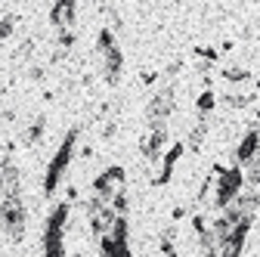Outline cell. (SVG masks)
<instances>
[{"label":"cell","instance_id":"cell-1","mask_svg":"<svg viewBox=\"0 0 260 257\" xmlns=\"http://www.w3.org/2000/svg\"><path fill=\"white\" fill-rule=\"evenodd\" d=\"M75 146H78V131H69L62 137L56 155L50 158V165H47V177H44V196H53V192L59 189L65 171L72 168V158H75Z\"/></svg>","mask_w":260,"mask_h":257},{"label":"cell","instance_id":"cell-2","mask_svg":"<svg viewBox=\"0 0 260 257\" xmlns=\"http://www.w3.org/2000/svg\"><path fill=\"white\" fill-rule=\"evenodd\" d=\"M0 223H4V230L13 242H22V236H25V205H22V199H4V205H0Z\"/></svg>","mask_w":260,"mask_h":257},{"label":"cell","instance_id":"cell-3","mask_svg":"<svg viewBox=\"0 0 260 257\" xmlns=\"http://www.w3.org/2000/svg\"><path fill=\"white\" fill-rule=\"evenodd\" d=\"M0 196L4 199H22V171L13 165V158L7 155L0 165Z\"/></svg>","mask_w":260,"mask_h":257},{"label":"cell","instance_id":"cell-4","mask_svg":"<svg viewBox=\"0 0 260 257\" xmlns=\"http://www.w3.org/2000/svg\"><path fill=\"white\" fill-rule=\"evenodd\" d=\"M75 16H78L75 0H59V4L50 7V25L56 31H75Z\"/></svg>","mask_w":260,"mask_h":257},{"label":"cell","instance_id":"cell-5","mask_svg":"<svg viewBox=\"0 0 260 257\" xmlns=\"http://www.w3.org/2000/svg\"><path fill=\"white\" fill-rule=\"evenodd\" d=\"M257 158H260V131H248L236 146V162L248 168L251 162H257Z\"/></svg>","mask_w":260,"mask_h":257},{"label":"cell","instance_id":"cell-6","mask_svg":"<svg viewBox=\"0 0 260 257\" xmlns=\"http://www.w3.org/2000/svg\"><path fill=\"white\" fill-rule=\"evenodd\" d=\"M103 66H106V81H109V84H118V78H121V69H124L121 47H112L109 53H103Z\"/></svg>","mask_w":260,"mask_h":257},{"label":"cell","instance_id":"cell-7","mask_svg":"<svg viewBox=\"0 0 260 257\" xmlns=\"http://www.w3.org/2000/svg\"><path fill=\"white\" fill-rule=\"evenodd\" d=\"M44 131H47V118H44V115H38L35 121L28 124V131L22 134V143H25V146H38V143H41V137H44Z\"/></svg>","mask_w":260,"mask_h":257},{"label":"cell","instance_id":"cell-8","mask_svg":"<svg viewBox=\"0 0 260 257\" xmlns=\"http://www.w3.org/2000/svg\"><path fill=\"white\" fill-rule=\"evenodd\" d=\"M205 137H208V121L202 118L199 124L189 131V137H186V149H192V152H199L202 146H205Z\"/></svg>","mask_w":260,"mask_h":257},{"label":"cell","instance_id":"cell-9","mask_svg":"<svg viewBox=\"0 0 260 257\" xmlns=\"http://www.w3.org/2000/svg\"><path fill=\"white\" fill-rule=\"evenodd\" d=\"M112 47H118L115 44V35H112V28H100V35H96V53H109Z\"/></svg>","mask_w":260,"mask_h":257},{"label":"cell","instance_id":"cell-10","mask_svg":"<svg viewBox=\"0 0 260 257\" xmlns=\"http://www.w3.org/2000/svg\"><path fill=\"white\" fill-rule=\"evenodd\" d=\"M214 106H217V96L211 93V90H205L199 100H195V109H199L202 115H208V112H214Z\"/></svg>","mask_w":260,"mask_h":257},{"label":"cell","instance_id":"cell-11","mask_svg":"<svg viewBox=\"0 0 260 257\" xmlns=\"http://www.w3.org/2000/svg\"><path fill=\"white\" fill-rule=\"evenodd\" d=\"M16 22H19V19H16L13 13H10V16H4V19H0V41H7V38L13 35V31H16Z\"/></svg>","mask_w":260,"mask_h":257},{"label":"cell","instance_id":"cell-12","mask_svg":"<svg viewBox=\"0 0 260 257\" xmlns=\"http://www.w3.org/2000/svg\"><path fill=\"white\" fill-rule=\"evenodd\" d=\"M31 56H35V41H31V38H28V41H25V44H22V47L16 50V59H22V62H28Z\"/></svg>","mask_w":260,"mask_h":257},{"label":"cell","instance_id":"cell-13","mask_svg":"<svg viewBox=\"0 0 260 257\" xmlns=\"http://www.w3.org/2000/svg\"><path fill=\"white\" fill-rule=\"evenodd\" d=\"M223 78H226V81H233V84H239V81H248V72H245V69H226Z\"/></svg>","mask_w":260,"mask_h":257},{"label":"cell","instance_id":"cell-14","mask_svg":"<svg viewBox=\"0 0 260 257\" xmlns=\"http://www.w3.org/2000/svg\"><path fill=\"white\" fill-rule=\"evenodd\" d=\"M75 41H78V38H75V31H59V47H62V50L75 47Z\"/></svg>","mask_w":260,"mask_h":257}]
</instances>
